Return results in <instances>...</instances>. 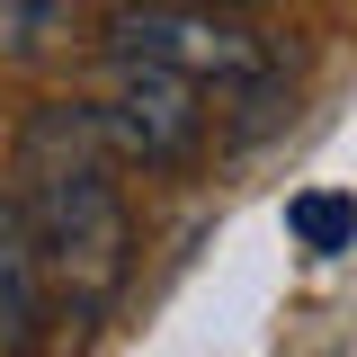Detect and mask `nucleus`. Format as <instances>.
<instances>
[{
	"instance_id": "5",
	"label": "nucleus",
	"mask_w": 357,
	"mask_h": 357,
	"mask_svg": "<svg viewBox=\"0 0 357 357\" xmlns=\"http://www.w3.org/2000/svg\"><path fill=\"white\" fill-rule=\"evenodd\" d=\"M81 36H89L81 0H0V63L9 72H36L54 54H72Z\"/></svg>"
},
{
	"instance_id": "4",
	"label": "nucleus",
	"mask_w": 357,
	"mask_h": 357,
	"mask_svg": "<svg viewBox=\"0 0 357 357\" xmlns=\"http://www.w3.org/2000/svg\"><path fill=\"white\" fill-rule=\"evenodd\" d=\"M36 321H45V277H36V250H27V223L0 188V357L36 349Z\"/></svg>"
},
{
	"instance_id": "1",
	"label": "nucleus",
	"mask_w": 357,
	"mask_h": 357,
	"mask_svg": "<svg viewBox=\"0 0 357 357\" xmlns=\"http://www.w3.org/2000/svg\"><path fill=\"white\" fill-rule=\"evenodd\" d=\"M9 206L27 223L45 295H63L72 312L116 304V286L134 277V215H126L116 161L89 134L81 98H45L18 126V188H9Z\"/></svg>"
},
{
	"instance_id": "6",
	"label": "nucleus",
	"mask_w": 357,
	"mask_h": 357,
	"mask_svg": "<svg viewBox=\"0 0 357 357\" xmlns=\"http://www.w3.org/2000/svg\"><path fill=\"white\" fill-rule=\"evenodd\" d=\"M286 232L312 259H340V250H357V197L349 188H295L286 197Z\"/></svg>"
},
{
	"instance_id": "2",
	"label": "nucleus",
	"mask_w": 357,
	"mask_h": 357,
	"mask_svg": "<svg viewBox=\"0 0 357 357\" xmlns=\"http://www.w3.org/2000/svg\"><path fill=\"white\" fill-rule=\"evenodd\" d=\"M98 54L152 63V72L206 89V98H241V89L277 81V54L250 27H232L223 9H197V0H107L98 9Z\"/></svg>"
},
{
	"instance_id": "3",
	"label": "nucleus",
	"mask_w": 357,
	"mask_h": 357,
	"mask_svg": "<svg viewBox=\"0 0 357 357\" xmlns=\"http://www.w3.org/2000/svg\"><path fill=\"white\" fill-rule=\"evenodd\" d=\"M81 116L107 143V161H134V170H188L206 152V89L170 81L152 63H116L107 54L98 89L81 98Z\"/></svg>"
},
{
	"instance_id": "7",
	"label": "nucleus",
	"mask_w": 357,
	"mask_h": 357,
	"mask_svg": "<svg viewBox=\"0 0 357 357\" xmlns=\"http://www.w3.org/2000/svg\"><path fill=\"white\" fill-rule=\"evenodd\" d=\"M197 9H223V18H241V9H277V0H197Z\"/></svg>"
}]
</instances>
